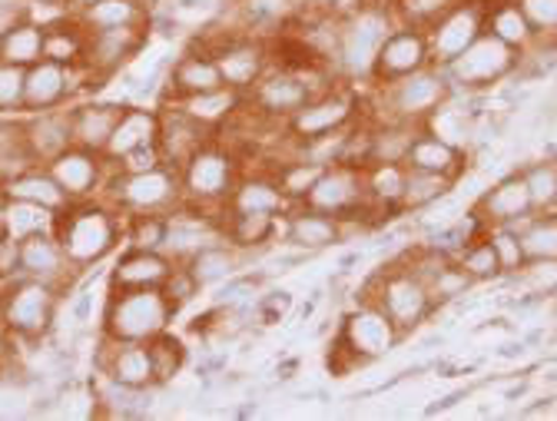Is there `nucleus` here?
<instances>
[{
  "label": "nucleus",
  "mask_w": 557,
  "mask_h": 421,
  "mask_svg": "<svg viewBox=\"0 0 557 421\" xmlns=\"http://www.w3.org/2000/svg\"><path fill=\"white\" fill-rule=\"evenodd\" d=\"M53 233L70 259V265L84 275L87 269L100 265L126 236V216L116 209L94 196V199H77L70 202L63 213H57Z\"/></svg>",
  "instance_id": "1"
},
{
  "label": "nucleus",
  "mask_w": 557,
  "mask_h": 421,
  "mask_svg": "<svg viewBox=\"0 0 557 421\" xmlns=\"http://www.w3.org/2000/svg\"><path fill=\"white\" fill-rule=\"evenodd\" d=\"M342 84L325 66H283L272 63L265 74L246 90V107L256 110L269 123H286L293 113H299L315 94Z\"/></svg>",
  "instance_id": "2"
},
{
  "label": "nucleus",
  "mask_w": 557,
  "mask_h": 421,
  "mask_svg": "<svg viewBox=\"0 0 557 421\" xmlns=\"http://www.w3.org/2000/svg\"><path fill=\"white\" fill-rule=\"evenodd\" d=\"M401 342V332L395 322L375 306V302H359L348 315H342V325L335 332V345L329 352V369L335 375H348L352 369H362Z\"/></svg>",
  "instance_id": "3"
},
{
  "label": "nucleus",
  "mask_w": 557,
  "mask_h": 421,
  "mask_svg": "<svg viewBox=\"0 0 557 421\" xmlns=\"http://www.w3.org/2000/svg\"><path fill=\"white\" fill-rule=\"evenodd\" d=\"M180 306L163 289H107L103 335L113 342H150L166 332Z\"/></svg>",
  "instance_id": "4"
},
{
  "label": "nucleus",
  "mask_w": 557,
  "mask_h": 421,
  "mask_svg": "<svg viewBox=\"0 0 557 421\" xmlns=\"http://www.w3.org/2000/svg\"><path fill=\"white\" fill-rule=\"evenodd\" d=\"M392 0H359L352 11L342 14V53H338V74L345 84L369 81L375 53L388 30L395 27Z\"/></svg>",
  "instance_id": "5"
},
{
  "label": "nucleus",
  "mask_w": 557,
  "mask_h": 421,
  "mask_svg": "<svg viewBox=\"0 0 557 421\" xmlns=\"http://www.w3.org/2000/svg\"><path fill=\"white\" fill-rule=\"evenodd\" d=\"M359 302H375L395 322V329L401 335L411 332L414 325H422L438 309L429 286L422 283V278H414L401 259L382 265L375 275L366 278Z\"/></svg>",
  "instance_id": "6"
},
{
  "label": "nucleus",
  "mask_w": 557,
  "mask_h": 421,
  "mask_svg": "<svg viewBox=\"0 0 557 421\" xmlns=\"http://www.w3.org/2000/svg\"><path fill=\"white\" fill-rule=\"evenodd\" d=\"M100 199H107L116 213L139 216V213H170L183 202V183L180 170L160 163L144 173H107V183L100 189Z\"/></svg>",
  "instance_id": "7"
},
{
  "label": "nucleus",
  "mask_w": 557,
  "mask_h": 421,
  "mask_svg": "<svg viewBox=\"0 0 557 421\" xmlns=\"http://www.w3.org/2000/svg\"><path fill=\"white\" fill-rule=\"evenodd\" d=\"M60 293L40 278L17 275L0 283V325L17 342H44L57 329Z\"/></svg>",
  "instance_id": "8"
},
{
  "label": "nucleus",
  "mask_w": 557,
  "mask_h": 421,
  "mask_svg": "<svg viewBox=\"0 0 557 421\" xmlns=\"http://www.w3.org/2000/svg\"><path fill=\"white\" fill-rule=\"evenodd\" d=\"M243 160L236 150H230L223 139H209L202 144L183 166H180V183H183V199L206 206V209H223L236 179L243 176Z\"/></svg>",
  "instance_id": "9"
},
{
  "label": "nucleus",
  "mask_w": 557,
  "mask_h": 421,
  "mask_svg": "<svg viewBox=\"0 0 557 421\" xmlns=\"http://www.w3.org/2000/svg\"><path fill=\"white\" fill-rule=\"evenodd\" d=\"M518 50L502 44L495 34H481L471 47H465L451 63H442L445 70V77L451 84V90H487V87H495L502 81H508L515 74V66H518Z\"/></svg>",
  "instance_id": "10"
},
{
  "label": "nucleus",
  "mask_w": 557,
  "mask_h": 421,
  "mask_svg": "<svg viewBox=\"0 0 557 421\" xmlns=\"http://www.w3.org/2000/svg\"><path fill=\"white\" fill-rule=\"evenodd\" d=\"M302 202L312 209H322V213H332L338 220H362L369 230L375 226L369 196H366V173L359 166H348V163L325 166Z\"/></svg>",
  "instance_id": "11"
},
{
  "label": "nucleus",
  "mask_w": 557,
  "mask_h": 421,
  "mask_svg": "<svg viewBox=\"0 0 557 421\" xmlns=\"http://www.w3.org/2000/svg\"><path fill=\"white\" fill-rule=\"evenodd\" d=\"M356 120H362V97L352 90V84L342 81V84L315 94L283 126H286V136H293V139H315V136H329V133L352 126Z\"/></svg>",
  "instance_id": "12"
},
{
  "label": "nucleus",
  "mask_w": 557,
  "mask_h": 421,
  "mask_svg": "<svg viewBox=\"0 0 557 421\" xmlns=\"http://www.w3.org/2000/svg\"><path fill=\"white\" fill-rule=\"evenodd\" d=\"M425 66H432L429 34L422 27L395 24L375 53V66H372L369 81L372 84H395V81L418 74V70H425Z\"/></svg>",
  "instance_id": "13"
},
{
  "label": "nucleus",
  "mask_w": 557,
  "mask_h": 421,
  "mask_svg": "<svg viewBox=\"0 0 557 421\" xmlns=\"http://www.w3.org/2000/svg\"><path fill=\"white\" fill-rule=\"evenodd\" d=\"M81 87H84L81 63L66 66V63H53V60H37L34 66H27L24 113H40V110L77 103V97H84Z\"/></svg>",
  "instance_id": "14"
},
{
  "label": "nucleus",
  "mask_w": 557,
  "mask_h": 421,
  "mask_svg": "<svg viewBox=\"0 0 557 421\" xmlns=\"http://www.w3.org/2000/svg\"><path fill=\"white\" fill-rule=\"evenodd\" d=\"M147 34L150 27H120V30H87V44H84V57L81 63L97 74L100 81L116 77L120 70L139 57V50L147 47Z\"/></svg>",
  "instance_id": "15"
},
{
  "label": "nucleus",
  "mask_w": 557,
  "mask_h": 421,
  "mask_svg": "<svg viewBox=\"0 0 557 421\" xmlns=\"http://www.w3.org/2000/svg\"><path fill=\"white\" fill-rule=\"evenodd\" d=\"M278 243L296 246L309 256H319L342 243V220L306 202H293L286 216L278 220Z\"/></svg>",
  "instance_id": "16"
},
{
  "label": "nucleus",
  "mask_w": 557,
  "mask_h": 421,
  "mask_svg": "<svg viewBox=\"0 0 557 421\" xmlns=\"http://www.w3.org/2000/svg\"><path fill=\"white\" fill-rule=\"evenodd\" d=\"M429 47H432V63H451L465 47H471L484 34V4L478 0H458V4L435 21L429 30Z\"/></svg>",
  "instance_id": "17"
},
{
  "label": "nucleus",
  "mask_w": 557,
  "mask_h": 421,
  "mask_svg": "<svg viewBox=\"0 0 557 421\" xmlns=\"http://www.w3.org/2000/svg\"><path fill=\"white\" fill-rule=\"evenodd\" d=\"M97 372L110 382L133 388H157V372L147 342H113L100 335L97 348Z\"/></svg>",
  "instance_id": "18"
},
{
  "label": "nucleus",
  "mask_w": 557,
  "mask_h": 421,
  "mask_svg": "<svg viewBox=\"0 0 557 421\" xmlns=\"http://www.w3.org/2000/svg\"><path fill=\"white\" fill-rule=\"evenodd\" d=\"M21 275L40 278V283L63 293V289H74L77 269L70 265L57 233L47 230V233H34L21 243Z\"/></svg>",
  "instance_id": "19"
},
{
  "label": "nucleus",
  "mask_w": 557,
  "mask_h": 421,
  "mask_svg": "<svg viewBox=\"0 0 557 421\" xmlns=\"http://www.w3.org/2000/svg\"><path fill=\"white\" fill-rule=\"evenodd\" d=\"M47 170H50V176L63 186V193L74 202L100 196V189L107 183V173H110L107 160L100 153H94V150H84V147L63 150L60 157H53L47 163Z\"/></svg>",
  "instance_id": "20"
},
{
  "label": "nucleus",
  "mask_w": 557,
  "mask_h": 421,
  "mask_svg": "<svg viewBox=\"0 0 557 421\" xmlns=\"http://www.w3.org/2000/svg\"><path fill=\"white\" fill-rule=\"evenodd\" d=\"M223 87V74L213 60V53L202 50L199 44H189L180 57H173L166 70V84H163V100H183L193 94H206Z\"/></svg>",
  "instance_id": "21"
},
{
  "label": "nucleus",
  "mask_w": 557,
  "mask_h": 421,
  "mask_svg": "<svg viewBox=\"0 0 557 421\" xmlns=\"http://www.w3.org/2000/svg\"><path fill=\"white\" fill-rule=\"evenodd\" d=\"M213 133L206 126H199L196 120H189L176 103L163 100V110H160V133H157V147H160V157L166 166L180 170L202 144H209Z\"/></svg>",
  "instance_id": "22"
},
{
  "label": "nucleus",
  "mask_w": 557,
  "mask_h": 421,
  "mask_svg": "<svg viewBox=\"0 0 557 421\" xmlns=\"http://www.w3.org/2000/svg\"><path fill=\"white\" fill-rule=\"evenodd\" d=\"M24 139L27 150L40 166H47L53 157L74 147V123H70V107L24 113Z\"/></svg>",
  "instance_id": "23"
},
{
  "label": "nucleus",
  "mask_w": 557,
  "mask_h": 421,
  "mask_svg": "<svg viewBox=\"0 0 557 421\" xmlns=\"http://www.w3.org/2000/svg\"><path fill=\"white\" fill-rule=\"evenodd\" d=\"M293 202L286 199V193L278 189L275 176L269 170H243V176L236 179L230 199L223 209L230 213H269V216H286V209Z\"/></svg>",
  "instance_id": "24"
},
{
  "label": "nucleus",
  "mask_w": 557,
  "mask_h": 421,
  "mask_svg": "<svg viewBox=\"0 0 557 421\" xmlns=\"http://www.w3.org/2000/svg\"><path fill=\"white\" fill-rule=\"evenodd\" d=\"M173 269L166 252L126 249L107 272V289H160Z\"/></svg>",
  "instance_id": "25"
},
{
  "label": "nucleus",
  "mask_w": 557,
  "mask_h": 421,
  "mask_svg": "<svg viewBox=\"0 0 557 421\" xmlns=\"http://www.w3.org/2000/svg\"><path fill=\"white\" fill-rule=\"evenodd\" d=\"M474 213L487 223V226H515L521 220H528L534 213L531 206V196H528V186H524V176L521 173H511L505 176L502 183H495L492 189H487Z\"/></svg>",
  "instance_id": "26"
},
{
  "label": "nucleus",
  "mask_w": 557,
  "mask_h": 421,
  "mask_svg": "<svg viewBox=\"0 0 557 421\" xmlns=\"http://www.w3.org/2000/svg\"><path fill=\"white\" fill-rule=\"evenodd\" d=\"M405 166L408 170H425V173H438V176H451L458 179L461 170L468 166V157L461 147L448 144L445 136H438L435 129L422 126L414 133L411 147H408V157H405Z\"/></svg>",
  "instance_id": "27"
},
{
  "label": "nucleus",
  "mask_w": 557,
  "mask_h": 421,
  "mask_svg": "<svg viewBox=\"0 0 557 421\" xmlns=\"http://www.w3.org/2000/svg\"><path fill=\"white\" fill-rule=\"evenodd\" d=\"M157 133H160V113L147 110V107H123L113 133H110V144L100 153L107 160V166H113L120 157L139 150V147H150L157 144Z\"/></svg>",
  "instance_id": "28"
},
{
  "label": "nucleus",
  "mask_w": 557,
  "mask_h": 421,
  "mask_svg": "<svg viewBox=\"0 0 557 421\" xmlns=\"http://www.w3.org/2000/svg\"><path fill=\"white\" fill-rule=\"evenodd\" d=\"M176 103L189 120H196L199 126H206L209 133H220L246 103V94L243 90H233V87H216V90H206V94H193V97H183V100H170Z\"/></svg>",
  "instance_id": "29"
},
{
  "label": "nucleus",
  "mask_w": 557,
  "mask_h": 421,
  "mask_svg": "<svg viewBox=\"0 0 557 421\" xmlns=\"http://www.w3.org/2000/svg\"><path fill=\"white\" fill-rule=\"evenodd\" d=\"M126 103H70V123H74V147L103 153L110 133Z\"/></svg>",
  "instance_id": "30"
},
{
  "label": "nucleus",
  "mask_w": 557,
  "mask_h": 421,
  "mask_svg": "<svg viewBox=\"0 0 557 421\" xmlns=\"http://www.w3.org/2000/svg\"><path fill=\"white\" fill-rule=\"evenodd\" d=\"M186 265H189V272L196 275V283L202 289H216L220 283H226L230 275L246 269L243 265V252L236 246H230L226 239H216V243L202 246L199 252H193L186 259Z\"/></svg>",
  "instance_id": "31"
},
{
  "label": "nucleus",
  "mask_w": 557,
  "mask_h": 421,
  "mask_svg": "<svg viewBox=\"0 0 557 421\" xmlns=\"http://www.w3.org/2000/svg\"><path fill=\"white\" fill-rule=\"evenodd\" d=\"M484 30L495 34L502 44L515 47L518 53L534 47V30H531L524 11L518 8V0H487L484 4Z\"/></svg>",
  "instance_id": "32"
},
{
  "label": "nucleus",
  "mask_w": 557,
  "mask_h": 421,
  "mask_svg": "<svg viewBox=\"0 0 557 421\" xmlns=\"http://www.w3.org/2000/svg\"><path fill=\"white\" fill-rule=\"evenodd\" d=\"M53 223H57L53 209L27 202V199L4 196V206H0V236H8L14 243H24L34 233H47L53 230Z\"/></svg>",
  "instance_id": "33"
},
{
  "label": "nucleus",
  "mask_w": 557,
  "mask_h": 421,
  "mask_svg": "<svg viewBox=\"0 0 557 421\" xmlns=\"http://www.w3.org/2000/svg\"><path fill=\"white\" fill-rule=\"evenodd\" d=\"M4 196H11V199H27V202H37V206H47V209H53V213H63V209H66L70 202H74V199H70V196L63 193V186L50 176L47 166H30L27 173L8 179V183H4Z\"/></svg>",
  "instance_id": "34"
},
{
  "label": "nucleus",
  "mask_w": 557,
  "mask_h": 421,
  "mask_svg": "<svg viewBox=\"0 0 557 421\" xmlns=\"http://www.w3.org/2000/svg\"><path fill=\"white\" fill-rule=\"evenodd\" d=\"M511 230L521 236L528 265H557V213H531Z\"/></svg>",
  "instance_id": "35"
},
{
  "label": "nucleus",
  "mask_w": 557,
  "mask_h": 421,
  "mask_svg": "<svg viewBox=\"0 0 557 421\" xmlns=\"http://www.w3.org/2000/svg\"><path fill=\"white\" fill-rule=\"evenodd\" d=\"M84 30H120V27H150V8L144 0H97L77 17Z\"/></svg>",
  "instance_id": "36"
},
{
  "label": "nucleus",
  "mask_w": 557,
  "mask_h": 421,
  "mask_svg": "<svg viewBox=\"0 0 557 421\" xmlns=\"http://www.w3.org/2000/svg\"><path fill=\"white\" fill-rule=\"evenodd\" d=\"M84 44H87V30L74 17H60L53 24H44V60L74 66L84 57Z\"/></svg>",
  "instance_id": "37"
},
{
  "label": "nucleus",
  "mask_w": 557,
  "mask_h": 421,
  "mask_svg": "<svg viewBox=\"0 0 557 421\" xmlns=\"http://www.w3.org/2000/svg\"><path fill=\"white\" fill-rule=\"evenodd\" d=\"M422 126L414 123H401V120H385V123H372V144H369V166L372 163H405L408 147L414 133Z\"/></svg>",
  "instance_id": "38"
},
{
  "label": "nucleus",
  "mask_w": 557,
  "mask_h": 421,
  "mask_svg": "<svg viewBox=\"0 0 557 421\" xmlns=\"http://www.w3.org/2000/svg\"><path fill=\"white\" fill-rule=\"evenodd\" d=\"M0 60L17 66H34L37 60H44V24H37L34 17L17 21L0 37Z\"/></svg>",
  "instance_id": "39"
},
{
  "label": "nucleus",
  "mask_w": 557,
  "mask_h": 421,
  "mask_svg": "<svg viewBox=\"0 0 557 421\" xmlns=\"http://www.w3.org/2000/svg\"><path fill=\"white\" fill-rule=\"evenodd\" d=\"M455 179L425 173V170H408L405 173V193H401V213H422V209L442 202L451 193Z\"/></svg>",
  "instance_id": "40"
},
{
  "label": "nucleus",
  "mask_w": 557,
  "mask_h": 421,
  "mask_svg": "<svg viewBox=\"0 0 557 421\" xmlns=\"http://www.w3.org/2000/svg\"><path fill=\"white\" fill-rule=\"evenodd\" d=\"M147 348H150L153 372H157V388H166V385H170L183 369H186V359H189L186 342L166 329V332L153 335V338L147 342Z\"/></svg>",
  "instance_id": "41"
},
{
  "label": "nucleus",
  "mask_w": 557,
  "mask_h": 421,
  "mask_svg": "<svg viewBox=\"0 0 557 421\" xmlns=\"http://www.w3.org/2000/svg\"><path fill=\"white\" fill-rule=\"evenodd\" d=\"M534 213H557V160H537L521 170Z\"/></svg>",
  "instance_id": "42"
},
{
  "label": "nucleus",
  "mask_w": 557,
  "mask_h": 421,
  "mask_svg": "<svg viewBox=\"0 0 557 421\" xmlns=\"http://www.w3.org/2000/svg\"><path fill=\"white\" fill-rule=\"evenodd\" d=\"M455 262L474 278V283H487V278L505 275V272H502V259H498L492 239H487V230H484L478 239H471V243L455 256Z\"/></svg>",
  "instance_id": "43"
},
{
  "label": "nucleus",
  "mask_w": 557,
  "mask_h": 421,
  "mask_svg": "<svg viewBox=\"0 0 557 421\" xmlns=\"http://www.w3.org/2000/svg\"><path fill=\"white\" fill-rule=\"evenodd\" d=\"M126 246L129 249H147V252H163L166 243V213H139L126 216Z\"/></svg>",
  "instance_id": "44"
},
{
  "label": "nucleus",
  "mask_w": 557,
  "mask_h": 421,
  "mask_svg": "<svg viewBox=\"0 0 557 421\" xmlns=\"http://www.w3.org/2000/svg\"><path fill=\"white\" fill-rule=\"evenodd\" d=\"M458 0H392V14L398 24H408V27H422L429 30L435 21H442Z\"/></svg>",
  "instance_id": "45"
},
{
  "label": "nucleus",
  "mask_w": 557,
  "mask_h": 421,
  "mask_svg": "<svg viewBox=\"0 0 557 421\" xmlns=\"http://www.w3.org/2000/svg\"><path fill=\"white\" fill-rule=\"evenodd\" d=\"M27 66L0 60V116H24Z\"/></svg>",
  "instance_id": "46"
},
{
  "label": "nucleus",
  "mask_w": 557,
  "mask_h": 421,
  "mask_svg": "<svg viewBox=\"0 0 557 421\" xmlns=\"http://www.w3.org/2000/svg\"><path fill=\"white\" fill-rule=\"evenodd\" d=\"M518 8L534 30V44L557 50V0H518Z\"/></svg>",
  "instance_id": "47"
},
{
  "label": "nucleus",
  "mask_w": 557,
  "mask_h": 421,
  "mask_svg": "<svg viewBox=\"0 0 557 421\" xmlns=\"http://www.w3.org/2000/svg\"><path fill=\"white\" fill-rule=\"evenodd\" d=\"M487 239H492V246H495V252L502 259V272L505 275H515V272L528 269L518 230H511V226H487Z\"/></svg>",
  "instance_id": "48"
},
{
  "label": "nucleus",
  "mask_w": 557,
  "mask_h": 421,
  "mask_svg": "<svg viewBox=\"0 0 557 421\" xmlns=\"http://www.w3.org/2000/svg\"><path fill=\"white\" fill-rule=\"evenodd\" d=\"M471 286H474V278L451 259L445 269H442V275L435 278V283L429 286V293H432V299H435V306H445V302H455V299H461V296H468L471 293Z\"/></svg>",
  "instance_id": "49"
},
{
  "label": "nucleus",
  "mask_w": 557,
  "mask_h": 421,
  "mask_svg": "<svg viewBox=\"0 0 557 421\" xmlns=\"http://www.w3.org/2000/svg\"><path fill=\"white\" fill-rule=\"evenodd\" d=\"M293 309H296V296L289 289H269L265 296L256 299V325L272 329V325L283 322Z\"/></svg>",
  "instance_id": "50"
},
{
  "label": "nucleus",
  "mask_w": 557,
  "mask_h": 421,
  "mask_svg": "<svg viewBox=\"0 0 557 421\" xmlns=\"http://www.w3.org/2000/svg\"><path fill=\"white\" fill-rule=\"evenodd\" d=\"M180 309L186 306V302H193L196 296H202V286L196 283V275L189 272V265L186 262H173V269H170V275H166V283L160 286Z\"/></svg>",
  "instance_id": "51"
},
{
  "label": "nucleus",
  "mask_w": 557,
  "mask_h": 421,
  "mask_svg": "<svg viewBox=\"0 0 557 421\" xmlns=\"http://www.w3.org/2000/svg\"><path fill=\"white\" fill-rule=\"evenodd\" d=\"M90 319H94V289L81 286L74 296H70V322H74L77 329H84Z\"/></svg>",
  "instance_id": "52"
},
{
  "label": "nucleus",
  "mask_w": 557,
  "mask_h": 421,
  "mask_svg": "<svg viewBox=\"0 0 557 421\" xmlns=\"http://www.w3.org/2000/svg\"><path fill=\"white\" fill-rule=\"evenodd\" d=\"M24 17H30V4H27V0H0V37H4Z\"/></svg>",
  "instance_id": "53"
},
{
  "label": "nucleus",
  "mask_w": 557,
  "mask_h": 421,
  "mask_svg": "<svg viewBox=\"0 0 557 421\" xmlns=\"http://www.w3.org/2000/svg\"><path fill=\"white\" fill-rule=\"evenodd\" d=\"M461 398H468V388H458V392H451V395H445L442 401H435V405H429V414H438V411H445V408H451V405H458Z\"/></svg>",
  "instance_id": "54"
},
{
  "label": "nucleus",
  "mask_w": 557,
  "mask_h": 421,
  "mask_svg": "<svg viewBox=\"0 0 557 421\" xmlns=\"http://www.w3.org/2000/svg\"><path fill=\"white\" fill-rule=\"evenodd\" d=\"M498 356H502V359H521V356H524V342L502 345V348H498Z\"/></svg>",
  "instance_id": "55"
},
{
  "label": "nucleus",
  "mask_w": 557,
  "mask_h": 421,
  "mask_svg": "<svg viewBox=\"0 0 557 421\" xmlns=\"http://www.w3.org/2000/svg\"><path fill=\"white\" fill-rule=\"evenodd\" d=\"M524 392H528V382H521V385H515V388H508V395H505V398H508V401H515V398H521Z\"/></svg>",
  "instance_id": "56"
},
{
  "label": "nucleus",
  "mask_w": 557,
  "mask_h": 421,
  "mask_svg": "<svg viewBox=\"0 0 557 421\" xmlns=\"http://www.w3.org/2000/svg\"><path fill=\"white\" fill-rule=\"evenodd\" d=\"M547 299H557V283H554V286L547 289Z\"/></svg>",
  "instance_id": "57"
},
{
  "label": "nucleus",
  "mask_w": 557,
  "mask_h": 421,
  "mask_svg": "<svg viewBox=\"0 0 557 421\" xmlns=\"http://www.w3.org/2000/svg\"><path fill=\"white\" fill-rule=\"evenodd\" d=\"M34 4H63V0H34Z\"/></svg>",
  "instance_id": "58"
},
{
  "label": "nucleus",
  "mask_w": 557,
  "mask_h": 421,
  "mask_svg": "<svg viewBox=\"0 0 557 421\" xmlns=\"http://www.w3.org/2000/svg\"><path fill=\"white\" fill-rule=\"evenodd\" d=\"M0 193H4V186H0Z\"/></svg>",
  "instance_id": "59"
}]
</instances>
